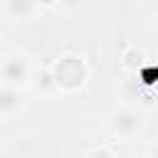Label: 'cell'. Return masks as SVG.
<instances>
[{
	"instance_id": "obj_2",
	"label": "cell",
	"mask_w": 158,
	"mask_h": 158,
	"mask_svg": "<svg viewBox=\"0 0 158 158\" xmlns=\"http://www.w3.org/2000/svg\"><path fill=\"white\" fill-rule=\"evenodd\" d=\"M109 131L121 138V141H131L136 136H141L143 131V118L136 109H114L109 114Z\"/></svg>"
},
{
	"instance_id": "obj_9",
	"label": "cell",
	"mask_w": 158,
	"mask_h": 158,
	"mask_svg": "<svg viewBox=\"0 0 158 158\" xmlns=\"http://www.w3.org/2000/svg\"><path fill=\"white\" fill-rule=\"evenodd\" d=\"M148 158H158V141H153L148 146Z\"/></svg>"
},
{
	"instance_id": "obj_6",
	"label": "cell",
	"mask_w": 158,
	"mask_h": 158,
	"mask_svg": "<svg viewBox=\"0 0 158 158\" xmlns=\"http://www.w3.org/2000/svg\"><path fill=\"white\" fill-rule=\"evenodd\" d=\"M141 52H126V59H123V64L126 67H136V64H141Z\"/></svg>"
},
{
	"instance_id": "obj_3",
	"label": "cell",
	"mask_w": 158,
	"mask_h": 158,
	"mask_svg": "<svg viewBox=\"0 0 158 158\" xmlns=\"http://www.w3.org/2000/svg\"><path fill=\"white\" fill-rule=\"evenodd\" d=\"M30 81V62L25 54L12 52L2 59L0 64V84L2 86H12V89H22Z\"/></svg>"
},
{
	"instance_id": "obj_1",
	"label": "cell",
	"mask_w": 158,
	"mask_h": 158,
	"mask_svg": "<svg viewBox=\"0 0 158 158\" xmlns=\"http://www.w3.org/2000/svg\"><path fill=\"white\" fill-rule=\"evenodd\" d=\"M49 74H52V81H54V89L57 91L72 94V91H77V89L84 86V81L89 77V67H86V62L81 57L64 54V57H59L52 64Z\"/></svg>"
},
{
	"instance_id": "obj_5",
	"label": "cell",
	"mask_w": 158,
	"mask_h": 158,
	"mask_svg": "<svg viewBox=\"0 0 158 158\" xmlns=\"http://www.w3.org/2000/svg\"><path fill=\"white\" fill-rule=\"evenodd\" d=\"M2 7L10 20H27L35 15V0H2Z\"/></svg>"
},
{
	"instance_id": "obj_8",
	"label": "cell",
	"mask_w": 158,
	"mask_h": 158,
	"mask_svg": "<svg viewBox=\"0 0 158 158\" xmlns=\"http://www.w3.org/2000/svg\"><path fill=\"white\" fill-rule=\"evenodd\" d=\"M81 2H84V0H57V5H59L62 10H77Z\"/></svg>"
},
{
	"instance_id": "obj_4",
	"label": "cell",
	"mask_w": 158,
	"mask_h": 158,
	"mask_svg": "<svg viewBox=\"0 0 158 158\" xmlns=\"http://www.w3.org/2000/svg\"><path fill=\"white\" fill-rule=\"evenodd\" d=\"M20 109H22L20 89L2 86V84H0V118H12V116L20 114Z\"/></svg>"
},
{
	"instance_id": "obj_7",
	"label": "cell",
	"mask_w": 158,
	"mask_h": 158,
	"mask_svg": "<svg viewBox=\"0 0 158 158\" xmlns=\"http://www.w3.org/2000/svg\"><path fill=\"white\" fill-rule=\"evenodd\" d=\"M89 158H114V151H109V148H94L91 153H89Z\"/></svg>"
},
{
	"instance_id": "obj_10",
	"label": "cell",
	"mask_w": 158,
	"mask_h": 158,
	"mask_svg": "<svg viewBox=\"0 0 158 158\" xmlns=\"http://www.w3.org/2000/svg\"><path fill=\"white\" fill-rule=\"evenodd\" d=\"M42 5H57V0H40Z\"/></svg>"
}]
</instances>
